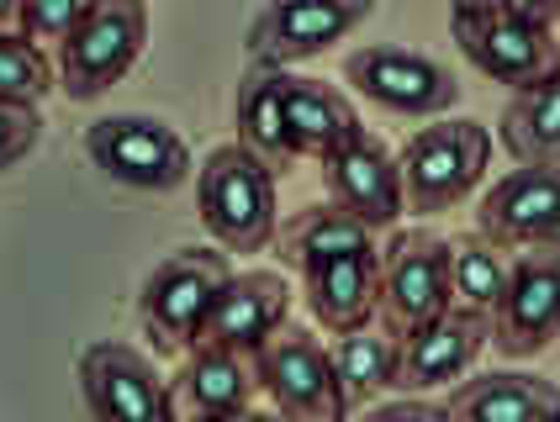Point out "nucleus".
<instances>
[{"label": "nucleus", "mask_w": 560, "mask_h": 422, "mask_svg": "<svg viewBox=\"0 0 560 422\" xmlns=\"http://www.w3.org/2000/svg\"><path fill=\"white\" fill-rule=\"evenodd\" d=\"M196 207L207 233L228 254H259L276 243L280 207H276V164L249 143H222L196 169Z\"/></svg>", "instance_id": "f257e3e1"}, {"label": "nucleus", "mask_w": 560, "mask_h": 422, "mask_svg": "<svg viewBox=\"0 0 560 422\" xmlns=\"http://www.w3.org/2000/svg\"><path fill=\"white\" fill-rule=\"evenodd\" d=\"M228 274H233L228 248H201V243L164 254L149 270L138 291V323L154 338L159 354H186L190 343H201Z\"/></svg>", "instance_id": "f03ea898"}, {"label": "nucleus", "mask_w": 560, "mask_h": 422, "mask_svg": "<svg viewBox=\"0 0 560 422\" xmlns=\"http://www.w3.org/2000/svg\"><path fill=\"white\" fill-rule=\"evenodd\" d=\"M397 164H402L407 207L418 216H439V211L460 207L481 185L492 164V132L476 117L444 112V117H429V127H418L397 149Z\"/></svg>", "instance_id": "7ed1b4c3"}, {"label": "nucleus", "mask_w": 560, "mask_h": 422, "mask_svg": "<svg viewBox=\"0 0 560 422\" xmlns=\"http://www.w3.org/2000/svg\"><path fill=\"white\" fill-rule=\"evenodd\" d=\"M249 364H254L259 396L276 407L280 418H296V422L349 418L343 391H339V370H334V349H323V338L312 328H296L285 317L249 354Z\"/></svg>", "instance_id": "20e7f679"}, {"label": "nucleus", "mask_w": 560, "mask_h": 422, "mask_svg": "<svg viewBox=\"0 0 560 422\" xmlns=\"http://www.w3.org/2000/svg\"><path fill=\"white\" fill-rule=\"evenodd\" d=\"M143 43H149V0H95L80 16V27L54 48L59 91L69 101L106 95L138 63Z\"/></svg>", "instance_id": "39448f33"}, {"label": "nucleus", "mask_w": 560, "mask_h": 422, "mask_svg": "<svg viewBox=\"0 0 560 422\" xmlns=\"http://www.w3.org/2000/svg\"><path fill=\"white\" fill-rule=\"evenodd\" d=\"M455 43L492 85L524 91L539 74H550L560 63V43L550 22H534L524 11H513L508 0H487V5H466L450 11Z\"/></svg>", "instance_id": "423d86ee"}, {"label": "nucleus", "mask_w": 560, "mask_h": 422, "mask_svg": "<svg viewBox=\"0 0 560 422\" xmlns=\"http://www.w3.org/2000/svg\"><path fill=\"white\" fill-rule=\"evenodd\" d=\"M80 149L91 159V169H101L106 180L127 185V190H180L190 180V149L186 138L159 117L143 112H117L85 127Z\"/></svg>", "instance_id": "0eeeda50"}, {"label": "nucleus", "mask_w": 560, "mask_h": 422, "mask_svg": "<svg viewBox=\"0 0 560 422\" xmlns=\"http://www.w3.org/2000/svg\"><path fill=\"white\" fill-rule=\"evenodd\" d=\"M560 338V238L513 248V274L492 312V343L508 360H534Z\"/></svg>", "instance_id": "6e6552de"}, {"label": "nucleus", "mask_w": 560, "mask_h": 422, "mask_svg": "<svg viewBox=\"0 0 560 422\" xmlns=\"http://www.w3.org/2000/svg\"><path fill=\"white\" fill-rule=\"evenodd\" d=\"M343 80L381 112H397V117H444L460 101V80L450 63L429 59L418 48H392V43L354 48L343 59Z\"/></svg>", "instance_id": "1a4fd4ad"}, {"label": "nucleus", "mask_w": 560, "mask_h": 422, "mask_svg": "<svg viewBox=\"0 0 560 422\" xmlns=\"http://www.w3.org/2000/svg\"><path fill=\"white\" fill-rule=\"evenodd\" d=\"M444 306H455L450 238H439L434 227H392V238L381 248V323L412 332Z\"/></svg>", "instance_id": "9d476101"}, {"label": "nucleus", "mask_w": 560, "mask_h": 422, "mask_svg": "<svg viewBox=\"0 0 560 422\" xmlns=\"http://www.w3.org/2000/svg\"><path fill=\"white\" fill-rule=\"evenodd\" d=\"M80 396H85L91 418L106 422H170L180 412L154 360L117 338H101L80 354Z\"/></svg>", "instance_id": "9b49d317"}, {"label": "nucleus", "mask_w": 560, "mask_h": 422, "mask_svg": "<svg viewBox=\"0 0 560 422\" xmlns=\"http://www.w3.org/2000/svg\"><path fill=\"white\" fill-rule=\"evenodd\" d=\"M375 16V0H270L249 22L254 63H307Z\"/></svg>", "instance_id": "f8f14e48"}, {"label": "nucleus", "mask_w": 560, "mask_h": 422, "mask_svg": "<svg viewBox=\"0 0 560 422\" xmlns=\"http://www.w3.org/2000/svg\"><path fill=\"white\" fill-rule=\"evenodd\" d=\"M492 343V317L476 306H444L439 317L402 332V360H397V391H444L466 380L481 349Z\"/></svg>", "instance_id": "ddd939ff"}, {"label": "nucleus", "mask_w": 560, "mask_h": 422, "mask_svg": "<svg viewBox=\"0 0 560 422\" xmlns=\"http://www.w3.org/2000/svg\"><path fill=\"white\" fill-rule=\"evenodd\" d=\"M476 227L508 248L560 238V159L556 164H518V169L498 175L476 207Z\"/></svg>", "instance_id": "4468645a"}, {"label": "nucleus", "mask_w": 560, "mask_h": 422, "mask_svg": "<svg viewBox=\"0 0 560 422\" xmlns=\"http://www.w3.org/2000/svg\"><path fill=\"white\" fill-rule=\"evenodd\" d=\"M323 175H328V196L349 207L371 233L397 227L407 211V190H402V164L397 153L386 149L381 138L360 132L354 143H343L339 153L323 159Z\"/></svg>", "instance_id": "2eb2a0df"}, {"label": "nucleus", "mask_w": 560, "mask_h": 422, "mask_svg": "<svg viewBox=\"0 0 560 422\" xmlns=\"http://www.w3.org/2000/svg\"><path fill=\"white\" fill-rule=\"evenodd\" d=\"M302 296H307V312L328 332L375 323L381 317V243L302 270Z\"/></svg>", "instance_id": "dca6fc26"}, {"label": "nucleus", "mask_w": 560, "mask_h": 422, "mask_svg": "<svg viewBox=\"0 0 560 422\" xmlns=\"http://www.w3.org/2000/svg\"><path fill=\"white\" fill-rule=\"evenodd\" d=\"M291 317V285L280 270H233L218 306L207 317V343H222L233 354H254L270 332Z\"/></svg>", "instance_id": "f3484780"}, {"label": "nucleus", "mask_w": 560, "mask_h": 422, "mask_svg": "<svg viewBox=\"0 0 560 422\" xmlns=\"http://www.w3.org/2000/svg\"><path fill=\"white\" fill-rule=\"evenodd\" d=\"M170 391H175V407L190 418H249L259 386H254L249 354H233V349L201 338L186 349Z\"/></svg>", "instance_id": "a211bd4d"}, {"label": "nucleus", "mask_w": 560, "mask_h": 422, "mask_svg": "<svg viewBox=\"0 0 560 422\" xmlns=\"http://www.w3.org/2000/svg\"><path fill=\"white\" fill-rule=\"evenodd\" d=\"M444 412L466 422H524V418H560V386L524 370H487L444 386Z\"/></svg>", "instance_id": "6ab92c4d"}, {"label": "nucleus", "mask_w": 560, "mask_h": 422, "mask_svg": "<svg viewBox=\"0 0 560 422\" xmlns=\"http://www.w3.org/2000/svg\"><path fill=\"white\" fill-rule=\"evenodd\" d=\"M285 132H291V149L296 159H328L343 143H354L365 127L354 101L339 85H323L312 74H285Z\"/></svg>", "instance_id": "aec40b11"}, {"label": "nucleus", "mask_w": 560, "mask_h": 422, "mask_svg": "<svg viewBox=\"0 0 560 422\" xmlns=\"http://www.w3.org/2000/svg\"><path fill=\"white\" fill-rule=\"evenodd\" d=\"M397 360H402V332L386 328L381 317L365 328L339 332L334 343V370H339V391L349 418L365 412L371 401H381L386 391H397Z\"/></svg>", "instance_id": "412c9836"}, {"label": "nucleus", "mask_w": 560, "mask_h": 422, "mask_svg": "<svg viewBox=\"0 0 560 422\" xmlns=\"http://www.w3.org/2000/svg\"><path fill=\"white\" fill-rule=\"evenodd\" d=\"M276 243H280V265L312 270V265H323V259L371 248L375 233L349 207H339V201L328 196V201H312V207H302L296 216H285L276 227Z\"/></svg>", "instance_id": "4be33fe9"}, {"label": "nucleus", "mask_w": 560, "mask_h": 422, "mask_svg": "<svg viewBox=\"0 0 560 422\" xmlns=\"http://www.w3.org/2000/svg\"><path fill=\"white\" fill-rule=\"evenodd\" d=\"M233 127H238V143L265 153L276 169L296 164L291 132H285V69L249 63V74L238 80V101H233Z\"/></svg>", "instance_id": "5701e85b"}, {"label": "nucleus", "mask_w": 560, "mask_h": 422, "mask_svg": "<svg viewBox=\"0 0 560 422\" xmlns=\"http://www.w3.org/2000/svg\"><path fill=\"white\" fill-rule=\"evenodd\" d=\"M498 143L513 153V164H556L560 159V63L534 85L513 91L498 121Z\"/></svg>", "instance_id": "b1692460"}, {"label": "nucleus", "mask_w": 560, "mask_h": 422, "mask_svg": "<svg viewBox=\"0 0 560 422\" xmlns=\"http://www.w3.org/2000/svg\"><path fill=\"white\" fill-rule=\"evenodd\" d=\"M508 274H513V248H508V243L487 238L481 227L450 238V291H455L460 306H476V312L492 317L502 306Z\"/></svg>", "instance_id": "393cba45"}, {"label": "nucleus", "mask_w": 560, "mask_h": 422, "mask_svg": "<svg viewBox=\"0 0 560 422\" xmlns=\"http://www.w3.org/2000/svg\"><path fill=\"white\" fill-rule=\"evenodd\" d=\"M48 91H59V69L43 54V43H32L16 27H0V101L37 106Z\"/></svg>", "instance_id": "a878e982"}, {"label": "nucleus", "mask_w": 560, "mask_h": 422, "mask_svg": "<svg viewBox=\"0 0 560 422\" xmlns=\"http://www.w3.org/2000/svg\"><path fill=\"white\" fill-rule=\"evenodd\" d=\"M95 0H22L16 32H27L32 43H54L59 48L69 32L80 27V16L91 11Z\"/></svg>", "instance_id": "bb28decb"}, {"label": "nucleus", "mask_w": 560, "mask_h": 422, "mask_svg": "<svg viewBox=\"0 0 560 422\" xmlns=\"http://www.w3.org/2000/svg\"><path fill=\"white\" fill-rule=\"evenodd\" d=\"M37 143H43V117H37V106L0 101V175L16 169Z\"/></svg>", "instance_id": "cd10ccee"}, {"label": "nucleus", "mask_w": 560, "mask_h": 422, "mask_svg": "<svg viewBox=\"0 0 560 422\" xmlns=\"http://www.w3.org/2000/svg\"><path fill=\"white\" fill-rule=\"evenodd\" d=\"M365 418L402 422V418H450V412H444V396H439V401H423L418 391H402V396H392V401H371Z\"/></svg>", "instance_id": "c85d7f7f"}, {"label": "nucleus", "mask_w": 560, "mask_h": 422, "mask_svg": "<svg viewBox=\"0 0 560 422\" xmlns=\"http://www.w3.org/2000/svg\"><path fill=\"white\" fill-rule=\"evenodd\" d=\"M508 5L524 11V16H534V22H550V27L560 22V0H508Z\"/></svg>", "instance_id": "c756f323"}, {"label": "nucleus", "mask_w": 560, "mask_h": 422, "mask_svg": "<svg viewBox=\"0 0 560 422\" xmlns=\"http://www.w3.org/2000/svg\"><path fill=\"white\" fill-rule=\"evenodd\" d=\"M16 16H22V0H0V27H16Z\"/></svg>", "instance_id": "7c9ffc66"}, {"label": "nucleus", "mask_w": 560, "mask_h": 422, "mask_svg": "<svg viewBox=\"0 0 560 422\" xmlns=\"http://www.w3.org/2000/svg\"><path fill=\"white\" fill-rule=\"evenodd\" d=\"M466 5H487V0H450V11H466Z\"/></svg>", "instance_id": "2f4dec72"}]
</instances>
